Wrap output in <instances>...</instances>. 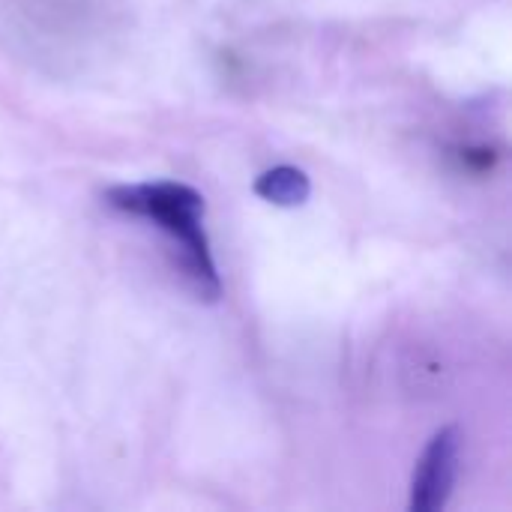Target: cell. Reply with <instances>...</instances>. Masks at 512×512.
<instances>
[{"label":"cell","instance_id":"6da1fadb","mask_svg":"<svg viewBox=\"0 0 512 512\" xmlns=\"http://www.w3.org/2000/svg\"><path fill=\"white\" fill-rule=\"evenodd\" d=\"M105 204L120 213L156 222L180 246V264L192 291L207 303H216L222 297V279L204 231L207 204L198 189L177 180L120 183L105 189Z\"/></svg>","mask_w":512,"mask_h":512},{"label":"cell","instance_id":"7a4b0ae2","mask_svg":"<svg viewBox=\"0 0 512 512\" xmlns=\"http://www.w3.org/2000/svg\"><path fill=\"white\" fill-rule=\"evenodd\" d=\"M459 459H462V432L459 426H444L432 435L426 444L414 480H411V512H438L444 510L453 498L456 480H459Z\"/></svg>","mask_w":512,"mask_h":512},{"label":"cell","instance_id":"3957f363","mask_svg":"<svg viewBox=\"0 0 512 512\" xmlns=\"http://www.w3.org/2000/svg\"><path fill=\"white\" fill-rule=\"evenodd\" d=\"M252 189L267 204H276V207H300L312 195V180H309V174L303 168L276 165V168H267L264 174H258V180H255Z\"/></svg>","mask_w":512,"mask_h":512}]
</instances>
